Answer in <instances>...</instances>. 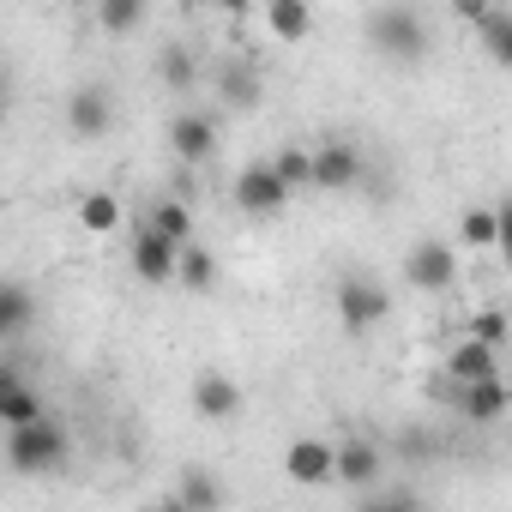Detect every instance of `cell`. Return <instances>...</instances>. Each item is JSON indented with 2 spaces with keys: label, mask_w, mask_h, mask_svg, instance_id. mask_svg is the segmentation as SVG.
<instances>
[{
  "label": "cell",
  "mask_w": 512,
  "mask_h": 512,
  "mask_svg": "<svg viewBox=\"0 0 512 512\" xmlns=\"http://www.w3.org/2000/svg\"><path fill=\"white\" fill-rule=\"evenodd\" d=\"M362 31L386 61H422L428 55V25H422L416 7H380V13L362 19Z\"/></svg>",
  "instance_id": "cell-2"
},
{
  "label": "cell",
  "mask_w": 512,
  "mask_h": 512,
  "mask_svg": "<svg viewBox=\"0 0 512 512\" xmlns=\"http://www.w3.org/2000/svg\"><path fill=\"white\" fill-rule=\"evenodd\" d=\"M266 163L278 169V181H284L290 193H302V187H314V145H278V151H272Z\"/></svg>",
  "instance_id": "cell-22"
},
{
  "label": "cell",
  "mask_w": 512,
  "mask_h": 512,
  "mask_svg": "<svg viewBox=\"0 0 512 512\" xmlns=\"http://www.w3.org/2000/svg\"><path fill=\"white\" fill-rule=\"evenodd\" d=\"M284 476L296 488H332L338 482V446L320 440V434H296L284 446Z\"/></svg>",
  "instance_id": "cell-5"
},
{
  "label": "cell",
  "mask_w": 512,
  "mask_h": 512,
  "mask_svg": "<svg viewBox=\"0 0 512 512\" xmlns=\"http://www.w3.org/2000/svg\"><path fill=\"white\" fill-rule=\"evenodd\" d=\"M241 404H247V398H241V380H229V374H217V368L193 380V410H199L205 422H229V416H241Z\"/></svg>",
  "instance_id": "cell-16"
},
{
  "label": "cell",
  "mask_w": 512,
  "mask_h": 512,
  "mask_svg": "<svg viewBox=\"0 0 512 512\" xmlns=\"http://www.w3.org/2000/svg\"><path fill=\"white\" fill-rule=\"evenodd\" d=\"M362 181V151L350 139H326L314 145V187L320 193H350Z\"/></svg>",
  "instance_id": "cell-11"
},
{
  "label": "cell",
  "mask_w": 512,
  "mask_h": 512,
  "mask_svg": "<svg viewBox=\"0 0 512 512\" xmlns=\"http://www.w3.org/2000/svg\"><path fill=\"white\" fill-rule=\"evenodd\" d=\"M229 193H235V211H247V217H278V211L290 205V187L278 181L272 163H247Z\"/></svg>",
  "instance_id": "cell-7"
},
{
  "label": "cell",
  "mask_w": 512,
  "mask_h": 512,
  "mask_svg": "<svg viewBox=\"0 0 512 512\" xmlns=\"http://www.w3.org/2000/svg\"><path fill=\"white\" fill-rule=\"evenodd\" d=\"M404 284H410V290H428V296L452 290V284H458V247L422 235V241L404 253Z\"/></svg>",
  "instance_id": "cell-4"
},
{
  "label": "cell",
  "mask_w": 512,
  "mask_h": 512,
  "mask_svg": "<svg viewBox=\"0 0 512 512\" xmlns=\"http://www.w3.org/2000/svg\"><path fill=\"white\" fill-rule=\"evenodd\" d=\"M452 404H458V416L464 422H500L506 410H512V386L494 374V380H476V386H452Z\"/></svg>",
  "instance_id": "cell-13"
},
{
  "label": "cell",
  "mask_w": 512,
  "mask_h": 512,
  "mask_svg": "<svg viewBox=\"0 0 512 512\" xmlns=\"http://www.w3.org/2000/svg\"><path fill=\"white\" fill-rule=\"evenodd\" d=\"M500 260H506V272H512V199H500Z\"/></svg>",
  "instance_id": "cell-30"
},
{
  "label": "cell",
  "mask_w": 512,
  "mask_h": 512,
  "mask_svg": "<svg viewBox=\"0 0 512 512\" xmlns=\"http://www.w3.org/2000/svg\"><path fill=\"white\" fill-rule=\"evenodd\" d=\"M169 151L181 163H211L217 157V121L205 109H175L169 115Z\"/></svg>",
  "instance_id": "cell-9"
},
{
  "label": "cell",
  "mask_w": 512,
  "mask_h": 512,
  "mask_svg": "<svg viewBox=\"0 0 512 512\" xmlns=\"http://www.w3.org/2000/svg\"><path fill=\"white\" fill-rule=\"evenodd\" d=\"M175 284H187L193 296H211V290H217V260H211V253H205L199 241L181 253V278H175Z\"/></svg>",
  "instance_id": "cell-25"
},
{
  "label": "cell",
  "mask_w": 512,
  "mask_h": 512,
  "mask_svg": "<svg viewBox=\"0 0 512 512\" xmlns=\"http://www.w3.org/2000/svg\"><path fill=\"white\" fill-rule=\"evenodd\" d=\"M458 247L494 253V247H500V205H470V211L458 217Z\"/></svg>",
  "instance_id": "cell-19"
},
{
  "label": "cell",
  "mask_w": 512,
  "mask_h": 512,
  "mask_svg": "<svg viewBox=\"0 0 512 512\" xmlns=\"http://www.w3.org/2000/svg\"><path fill=\"white\" fill-rule=\"evenodd\" d=\"M175 500L181 506H193V512H223V482H217V470H205V464H187L181 470V482H175Z\"/></svg>",
  "instance_id": "cell-18"
},
{
  "label": "cell",
  "mask_w": 512,
  "mask_h": 512,
  "mask_svg": "<svg viewBox=\"0 0 512 512\" xmlns=\"http://www.w3.org/2000/svg\"><path fill=\"white\" fill-rule=\"evenodd\" d=\"M79 223H85L91 235H115V229H121V199H115V193H85V199H79Z\"/></svg>",
  "instance_id": "cell-24"
},
{
  "label": "cell",
  "mask_w": 512,
  "mask_h": 512,
  "mask_svg": "<svg viewBox=\"0 0 512 512\" xmlns=\"http://www.w3.org/2000/svg\"><path fill=\"white\" fill-rule=\"evenodd\" d=\"M266 31L296 49V43L314 37V7H308V0H266Z\"/></svg>",
  "instance_id": "cell-17"
},
{
  "label": "cell",
  "mask_w": 512,
  "mask_h": 512,
  "mask_svg": "<svg viewBox=\"0 0 512 512\" xmlns=\"http://www.w3.org/2000/svg\"><path fill=\"white\" fill-rule=\"evenodd\" d=\"M139 25H145V7H139V0H97V31L127 37V31H139Z\"/></svg>",
  "instance_id": "cell-26"
},
{
  "label": "cell",
  "mask_w": 512,
  "mask_h": 512,
  "mask_svg": "<svg viewBox=\"0 0 512 512\" xmlns=\"http://www.w3.org/2000/svg\"><path fill=\"white\" fill-rule=\"evenodd\" d=\"M49 410H43V398L19 380V368H0V422H7V434H19V428H37Z\"/></svg>",
  "instance_id": "cell-15"
},
{
  "label": "cell",
  "mask_w": 512,
  "mask_h": 512,
  "mask_svg": "<svg viewBox=\"0 0 512 512\" xmlns=\"http://www.w3.org/2000/svg\"><path fill=\"white\" fill-rule=\"evenodd\" d=\"M67 458H73V434L55 416H43L37 428L7 434V464L19 476H55V470H67Z\"/></svg>",
  "instance_id": "cell-1"
},
{
  "label": "cell",
  "mask_w": 512,
  "mask_h": 512,
  "mask_svg": "<svg viewBox=\"0 0 512 512\" xmlns=\"http://www.w3.org/2000/svg\"><path fill=\"white\" fill-rule=\"evenodd\" d=\"M500 374V350H488L482 338H458L446 350V386H476V380H494Z\"/></svg>",
  "instance_id": "cell-14"
},
{
  "label": "cell",
  "mask_w": 512,
  "mask_h": 512,
  "mask_svg": "<svg viewBox=\"0 0 512 512\" xmlns=\"http://www.w3.org/2000/svg\"><path fill=\"white\" fill-rule=\"evenodd\" d=\"M181 253H187V247H175V241H163L157 229L139 223V235H133V247H127V266H133V278H145V284H175V278H181Z\"/></svg>",
  "instance_id": "cell-8"
},
{
  "label": "cell",
  "mask_w": 512,
  "mask_h": 512,
  "mask_svg": "<svg viewBox=\"0 0 512 512\" xmlns=\"http://www.w3.org/2000/svg\"><path fill=\"white\" fill-rule=\"evenodd\" d=\"M452 13L476 31V43L488 49V61L512 73V13H506V7H488V0H458Z\"/></svg>",
  "instance_id": "cell-6"
},
{
  "label": "cell",
  "mask_w": 512,
  "mask_h": 512,
  "mask_svg": "<svg viewBox=\"0 0 512 512\" xmlns=\"http://www.w3.org/2000/svg\"><path fill=\"white\" fill-rule=\"evenodd\" d=\"M380 476H386V452H380L374 440H362V434L338 440V488L374 494V488H380Z\"/></svg>",
  "instance_id": "cell-10"
},
{
  "label": "cell",
  "mask_w": 512,
  "mask_h": 512,
  "mask_svg": "<svg viewBox=\"0 0 512 512\" xmlns=\"http://www.w3.org/2000/svg\"><path fill=\"white\" fill-rule=\"evenodd\" d=\"M157 79H163L169 91H193V85H199V55H193L187 43L157 49Z\"/></svg>",
  "instance_id": "cell-21"
},
{
  "label": "cell",
  "mask_w": 512,
  "mask_h": 512,
  "mask_svg": "<svg viewBox=\"0 0 512 512\" xmlns=\"http://www.w3.org/2000/svg\"><path fill=\"white\" fill-rule=\"evenodd\" d=\"M31 314H37V302H31L25 284H7V290H0V338H25Z\"/></svg>",
  "instance_id": "cell-23"
},
{
  "label": "cell",
  "mask_w": 512,
  "mask_h": 512,
  "mask_svg": "<svg viewBox=\"0 0 512 512\" xmlns=\"http://www.w3.org/2000/svg\"><path fill=\"white\" fill-rule=\"evenodd\" d=\"M145 229H157V235L175 241V247H193V211H187L181 199H157V205L145 211Z\"/></svg>",
  "instance_id": "cell-20"
},
{
  "label": "cell",
  "mask_w": 512,
  "mask_h": 512,
  "mask_svg": "<svg viewBox=\"0 0 512 512\" xmlns=\"http://www.w3.org/2000/svg\"><path fill=\"white\" fill-rule=\"evenodd\" d=\"M67 127H73L79 139H103V133L115 127V97H109V85H79V91L67 97Z\"/></svg>",
  "instance_id": "cell-12"
},
{
  "label": "cell",
  "mask_w": 512,
  "mask_h": 512,
  "mask_svg": "<svg viewBox=\"0 0 512 512\" xmlns=\"http://www.w3.org/2000/svg\"><path fill=\"white\" fill-rule=\"evenodd\" d=\"M217 91H223V103H229V109H253V103H260V79H253L247 67H235V61L217 73Z\"/></svg>",
  "instance_id": "cell-27"
},
{
  "label": "cell",
  "mask_w": 512,
  "mask_h": 512,
  "mask_svg": "<svg viewBox=\"0 0 512 512\" xmlns=\"http://www.w3.org/2000/svg\"><path fill=\"white\" fill-rule=\"evenodd\" d=\"M386 314H392V290L386 284H374V278H344L338 284V326L350 338H368L374 326H386Z\"/></svg>",
  "instance_id": "cell-3"
},
{
  "label": "cell",
  "mask_w": 512,
  "mask_h": 512,
  "mask_svg": "<svg viewBox=\"0 0 512 512\" xmlns=\"http://www.w3.org/2000/svg\"><path fill=\"white\" fill-rule=\"evenodd\" d=\"M362 512H422V500H416L410 488H374V494L362 500Z\"/></svg>",
  "instance_id": "cell-29"
},
{
  "label": "cell",
  "mask_w": 512,
  "mask_h": 512,
  "mask_svg": "<svg viewBox=\"0 0 512 512\" xmlns=\"http://www.w3.org/2000/svg\"><path fill=\"white\" fill-rule=\"evenodd\" d=\"M151 512H193V506H181V500H175V494H169V500H157V506H151Z\"/></svg>",
  "instance_id": "cell-31"
},
{
  "label": "cell",
  "mask_w": 512,
  "mask_h": 512,
  "mask_svg": "<svg viewBox=\"0 0 512 512\" xmlns=\"http://www.w3.org/2000/svg\"><path fill=\"white\" fill-rule=\"evenodd\" d=\"M470 338H482V344H488V350H500V344H506V338H512V320H506V314H500V308H482V314H476V320H470Z\"/></svg>",
  "instance_id": "cell-28"
}]
</instances>
